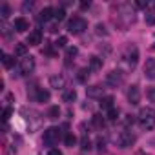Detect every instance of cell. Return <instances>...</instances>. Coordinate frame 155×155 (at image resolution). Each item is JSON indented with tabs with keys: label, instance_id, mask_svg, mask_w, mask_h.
Instances as JSON below:
<instances>
[{
	"label": "cell",
	"instance_id": "cell-1",
	"mask_svg": "<svg viewBox=\"0 0 155 155\" xmlns=\"http://www.w3.org/2000/svg\"><path fill=\"white\" fill-rule=\"evenodd\" d=\"M139 124L142 130H153L155 128V111L151 108H142L139 111Z\"/></svg>",
	"mask_w": 155,
	"mask_h": 155
},
{
	"label": "cell",
	"instance_id": "cell-2",
	"mask_svg": "<svg viewBox=\"0 0 155 155\" xmlns=\"http://www.w3.org/2000/svg\"><path fill=\"white\" fill-rule=\"evenodd\" d=\"M122 58H124L126 64L133 69V68L137 66V62H139V48H137L135 44H128V46L124 48V55H122Z\"/></svg>",
	"mask_w": 155,
	"mask_h": 155
},
{
	"label": "cell",
	"instance_id": "cell-3",
	"mask_svg": "<svg viewBox=\"0 0 155 155\" xmlns=\"http://www.w3.org/2000/svg\"><path fill=\"white\" fill-rule=\"evenodd\" d=\"M88 29V22L82 18V17H73L69 22H68V31L73 33V35H81Z\"/></svg>",
	"mask_w": 155,
	"mask_h": 155
},
{
	"label": "cell",
	"instance_id": "cell-4",
	"mask_svg": "<svg viewBox=\"0 0 155 155\" xmlns=\"http://www.w3.org/2000/svg\"><path fill=\"white\" fill-rule=\"evenodd\" d=\"M58 139H60V130L58 128H48L46 131H44V144L46 146H55L57 142H58Z\"/></svg>",
	"mask_w": 155,
	"mask_h": 155
},
{
	"label": "cell",
	"instance_id": "cell-5",
	"mask_svg": "<svg viewBox=\"0 0 155 155\" xmlns=\"http://www.w3.org/2000/svg\"><path fill=\"white\" fill-rule=\"evenodd\" d=\"M135 140H137V137L131 131H120L119 137H117V142H119L120 148H130V146L135 144Z\"/></svg>",
	"mask_w": 155,
	"mask_h": 155
},
{
	"label": "cell",
	"instance_id": "cell-6",
	"mask_svg": "<svg viewBox=\"0 0 155 155\" xmlns=\"http://www.w3.org/2000/svg\"><path fill=\"white\" fill-rule=\"evenodd\" d=\"M122 82H124V75H122L120 71H110V73L106 75V84L111 86V88H117V86H120Z\"/></svg>",
	"mask_w": 155,
	"mask_h": 155
},
{
	"label": "cell",
	"instance_id": "cell-7",
	"mask_svg": "<svg viewBox=\"0 0 155 155\" xmlns=\"http://www.w3.org/2000/svg\"><path fill=\"white\" fill-rule=\"evenodd\" d=\"M33 69H35V58L33 57H24L20 60V73L29 75V73H33Z\"/></svg>",
	"mask_w": 155,
	"mask_h": 155
},
{
	"label": "cell",
	"instance_id": "cell-8",
	"mask_svg": "<svg viewBox=\"0 0 155 155\" xmlns=\"http://www.w3.org/2000/svg\"><path fill=\"white\" fill-rule=\"evenodd\" d=\"M128 101H130V104H133V106H137V104L140 102V90H139L137 84H133V86L128 90Z\"/></svg>",
	"mask_w": 155,
	"mask_h": 155
},
{
	"label": "cell",
	"instance_id": "cell-9",
	"mask_svg": "<svg viewBox=\"0 0 155 155\" xmlns=\"http://www.w3.org/2000/svg\"><path fill=\"white\" fill-rule=\"evenodd\" d=\"M144 75H146V79L155 81V58H148L146 60V64H144Z\"/></svg>",
	"mask_w": 155,
	"mask_h": 155
},
{
	"label": "cell",
	"instance_id": "cell-10",
	"mask_svg": "<svg viewBox=\"0 0 155 155\" xmlns=\"http://www.w3.org/2000/svg\"><path fill=\"white\" fill-rule=\"evenodd\" d=\"M40 42H42V31H40V29H33V31L28 35L26 44H29V46H38Z\"/></svg>",
	"mask_w": 155,
	"mask_h": 155
},
{
	"label": "cell",
	"instance_id": "cell-11",
	"mask_svg": "<svg viewBox=\"0 0 155 155\" xmlns=\"http://www.w3.org/2000/svg\"><path fill=\"white\" fill-rule=\"evenodd\" d=\"M13 28H15L18 33H24V31H28V29H29V22H28L24 17H18V18H15Z\"/></svg>",
	"mask_w": 155,
	"mask_h": 155
},
{
	"label": "cell",
	"instance_id": "cell-12",
	"mask_svg": "<svg viewBox=\"0 0 155 155\" xmlns=\"http://www.w3.org/2000/svg\"><path fill=\"white\" fill-rule=\"evenodd\" d=\"M49 84H51V88H55V90H62L64 84H66V81H64L62 75H53L51 79H49Z\"/></svg>",
	"mask_w": 155,
	"mask_h": 155
},
{
	"label": "cell",
	"instance_id": "cell-13",
	"mask_svg": "<svg viewBox=\"0 0 155 155\" xmlns=\"http://www.w3.org/2000/svg\"><path fill=\"white\" fill-rule=\"evenodd\" d=\"M102 91H104V88H102V86H91V88H88V90H86L88 97H91V99H97V97H101V99H102Z\"/></svg>",
	"mask_w": 155,
	"mask_h": 155
},
{
	"label": "cell",
	"instance_id": "cell-14",
	"mask_svg": "<svg viewBox=\"0 0 155 155\" xmlns=\"http://www.w3.org/2000/svg\"><path fill=\"white\" fill-rule=\"evenodd\" d=\"M51 17H55V11H53V8H44V9L40 11V15H38V18H40V20H44V22H48Z\"/></svg>",
	"mask_w": 155,
	"mask_h": 155
},
{
	"label": "cell",
	"instance_id": "cell-15",
	"mask_svg": "<svg viewBox=\"0 0 155 155\" xmlns=\"http://www.w3.org/2000/svg\"><path fill=\"white\" fill-rule=\"evenodd\" d=\"M102 68V58L99 57H90V69L91 71H99Z\"/></svg>",
	"mask_w": 155,
	"mask_h": 155
},
{
	"label": "cell",
	"instance_id": "cell-16",
	"mask_svg": "<svg viewBox=\"0 0 155 155\" xmlns=\"http://www.w3.org/2000/svg\"><path fill=\"white\" fill-rule=\"evenodd\" d=\"M113 102H115V99H113L111 95L102 97V99H101V108H102V110H111V108H113Z\"/></svg>",
	"mask_w": 155,
	"mask_h": 155
},
{
	"label": "cell",
	"instance_id": "cell-17",
	"mask_svg": "<svg viewBox=\"0 0 155 155\" xmlns=\"http://www.w3.org/2000/svg\"><path fill=\"white\" fill-rule=\"evenodd\" d=\"M144 20H146V24H148V26H155V8H151V9H146Z\"/></svg>",
	"mask_w": 155,
	"mask_h": 155
},
{
	"label": "cell",
	"instance_id": "cell-18",
	"mask_svg": "<svg viewBox=\"0 0 155 155\" xmlns=\"http://www.w3.org/2000/svg\"><path fill=\"white\" fill-rule=\"evenodd\" d=\"M48 101H49V91L44 90V88H40L37 91V102H48Z\"/></svg>",
	"mask_w": 155,
	"mask_h": 155
},
{
	"label": "cell",
	"instance_id": "cell-19",
	"mask_svg": "<svg viewBox=\"0 0 155 155\" xmlns=\"http://www.w3.org/2000/svg\"><path fill=\"white\" fill-rule=\"evenodd\" d=\"M2 64H4V68H6V69H9V68H13L15 58H13L11 55H8V53H2Z\"/></svg>",
	"mask_w": 155,
	"mask_h": 155
},
{
	"label": "cell",
	"instance_id": "cell-20",
	"mask_svg": "<svg viewBox=\"0 0 155 155\" xmlns=\"http://www.w3.org/2000/svg\"><path fill=\"white\" fill-rule=\"evenodd\" d=\"M75 99H77V91L75 90H66L64 95H62V101L64 102H73Z\"/></svg>",
	"mask_w": 155,
	"mask_h": 155
},
{
	"label": "cell",
	"instance_id": "cell-21",
	"mask_svg": "<svg viewBox=\"0 0 155 155\" xmlns=\"http://www.w3.org/2000/svg\"><path fill=\"white\" fill-rule=\"evenodd\" d=\"M48 117H49V119H53V120H55V119H58V117H60V108H58V106H51V108H49V111H48Z\"/></svg>",
	"mask_w": 155,
	"mask_h": 155
},
{
	"label": "cell",
	"instance_id": "cell-22",
	"mask_svg": "<svg viewBox=\"0 0 155 155\" xmlns=\"http://www.w3.org/2000/svg\"><path fill=\"white\" fill-rule=\"evenodd\" d=\"M90 77V69H86V68H82V69H79V73H77V79H79L81 82H86V79Z\"/></svg>",
	"mask_w": 155,
	"mask_h": 155
},
{
	"label": "cell",
	"instance_id": "cell-23",
	"mask_svg": "<svg viewBox=\"0 0 155 155\" xmlns=\"http://www.w3.org/2000/svg\"><path fill=\"white\" fill-rule=\"evenodd\" d=\"M64 142H66V146H69V148H73V146L77 144V137H75L73 133H68V135L64 137Z\"/></svg>",
	"mask_w": 155,
	"mask_h": 155
},
{
	"label": "cell",
	"instance_id": "cell-24",
	"mask_svg": "<svg viewBox=\"0 0 155 155\" xmlns=\"http://www.w3.org/2000/svg\"><path fill=\"white\" fill-rule=\"evenodd\" d=\"M26 51H28V46H26V44H17V46H15V53H17V55L26 57Z\"/></svg>",
	"mask_w": 155,
	"mask_h": 155
},
{
	"label": "cell",
	"instance_id": "cell-25",
	"mask_svg": "<svg viewBox=\"0 0 155 155\" xmlns=\"http://www.w3.org/2000/svg\"><path fill=\"white\" fill-rule=\"evenodd\" d=\"M91 122H93L95 128H102V126H104V119H102L101 115H93V117H91Z\"/></svg>",
	"mask_w": 155,
	"mask_h": 155
},
{
	"label": "cell",
	"instance_id": "cell-26",
	"mask_svg": "<svg viewBox=\"0 0 155 155\" xmlns=\"http://www.w3.org/2000/svg\"><path fill=\"white\" fill-rule=\"evenodd\" d=\"M90 148H91V140L84 135V137H82V140H81V150H82V151H88Z\"/></svg>",
	"mask_w": 155,
	"mask_h": 155
},
{
	"label": "cell",
	"instance_id": "cell-27",
	"mask_svg": "<svg viewBox=\"0 0 155 155\" xmlns=\"http://www.w3.org/2000/svg\"><path fill=\"white\" fill-rule=\"evenodd\" d=\"M0 15H2V18H8L11 15V8L8 4H2V6H0Z\"/></svg>",
	"mask_w": 155,
	"mask_h": 155
},
{
	"label": "cell",
	"instance_id": "cell-28",
	"mask_svg": "<svg viewBox=\"0 0 155 155\" xmlns=\"http://www.w3.org/2000/svg\"><path fill=\"white\" fill-rule=\"evenodd\" d=\"M77 53H79V49H77L75 46H71V48H68V49H66V58H68V60H71L73 57H77Z\"/></svg>",
	"mask_w": 155,
	"mask_h": 155
},
{
	"label": "cell",
	"instance_id": "cell-29",
	"mask_svg": "<svg viewBox=\"0 0 155 155\" xmlns=\"http://www.w3.org/2000/svg\"><path fill=\"white\" fill-rule=\"evenodd\" d=\"M106 117L110 119V120H117V117H119V110L113 106L111 110H108V113H106Z\"/></svg>",
	"mask_w": 155,
	"mask_h": 155
},
{
	"label": "cell",
	"instance_id": "cell-30",
	"mask_svg": "<svg viewBox=\"0 0 155 155\" xmlns=\"http://www.w3.org/2000/svg\"><path fill=\"white\" fill-rule=\"evenodd\" d=\"M55 18H57L58 22H60V20H64V18H66V11H64L62 8H58V9L55 11Z\"/></svg>",
	"mask_w": 155,
	"mask_h": 155
},
{
	"label": "cell",
	"instance_id": "cell-31",
	"mask_svg": "<svg viewBox=\"0 0 155 155\" xmlns=\"http://www.w3.org/2000/svg\"><path fill=\"white\" fill-rule=\"evenodd\" d=\"M66 44H68V38H66V37H58V40L55 42L57 48H66Z\"/></svg>",
	"mask_w": 155,
	"mask_h": 155
},
{
	"label": "cell",
	"instance_id": "cell-32",
	"mask_svg": "<svg viewBox=\"0 0 155 155\" xmlns=\"http://www.w3.org/2000/svg\"><path fill=\"white\" fill-rule=\"evenodd\" d=\"M146 95H148V99H150L151 102H155V86H151V88H148V91H146Z\"/></svg>",
	"mask_w": 155,
	"mask_h": 155
},
{
	"label": "cell",
	"instance_id": "cell-33",
	"mask_svg": "<svg viewBox=\"0 0 155 155\" xmlns=\"http://www.w3.org/2000/svg\"><path fill=\"white\" fill-rule=\"evenodd\" d=\"M11 113H13V110H11V108H6V110H4V113H2V120L6 122V120L11 117Z\"/></svg>",
	"mask_w": 155,
	"mask_h": 155
},
{
	"label": "cell",
	"instance_id": "cell-34",
	"mask_svg": "<svg viewBox=\"0 0 155 155\" xmlns=\"http://www.w3.org/2000/svg\"><path fill=\"white\" fill-rule=\"evenodd\" d=\"M97 35H108V31L102 24H97Z\"/></svg>",
	"mask_w": 155,
	"mask_h": 155
},
{
	"label": "cell",
	"instance_id": "cell-35",
	"mask_svg": "<svg viewBox=\"0 0 155 155\" xmlns=\"http://www.w3.org/2000/svg\"><path fill=\"white\" fill-rule=\"evenodd\" d=\"M124 122H126V126H130V124H133V122H135V117H133V115H126Z\"/></svg>",
	"mask_w": 155,
	"mask_h": 155
},
{
	"label": "cell",
	"instance_id": "cell-36",
	"mask_svg": "<svg viewBox=\"0 0 155 155\" xmlns=\"http://www.w3.org/2000/svg\"><path fill=\"white\" fill-rule=\"evenodd\" d=\"M48 155H62V151H60L58 148H51V150L48 151Z\"/></svg>",
	"mask_w": 155,
	"mask_h": 155
},
{
	"label": "cell",
	"instance_id": "cell-37",
	"mask_svg": "<svg viewBox=\"0 0 155 155\" xmlns=\"http://www.w3.org/2000/svg\"><path fill=\"white\" fill-rule=\"evenodd\" d=\"M135 6H137V8H144V9H148V2H142V0L135 2Z\"/></svg>",
	"mask_w": 155,
	"mask_h": 155
},
{
	"label": "cell",
	"instance_id": "cell-38",
	"mask_svg": "<svg viewBox=\"0 0 155 155\" xmlns=\"http://www.w3.org/2000/svg\"><path fill=\"white\" fill-rule=\"evenodd\" d=\"M33 9V2H26L24 4V11H31Z\"/></svg>",
	"mask_w": 155,
	"mask_h": 155
},
{
	"label": "cell",
	"instance_id": "cell-39",
	"mask_svg": "<svg viewBox=\"0 0 155 155\" xmlns=\"http://www.w3.org/2000/svg\"><path fill=\"white\" fill-rule=\"evenodd\" d=\"M90 6H91L90 2H82V4H81V8H82V9H86V8H90Z\"/></svg>",
	"mask_w": 155,
	"mask_h": 155
},
{
	"label": "cell",
	"instance_id": "cell-40",
	"mask_svg": "<svg viewBox=\"0 0 155 155\" xmlns=\"http://www.w3.org/2000/svg\"><path fill=\"white\" fill-rule=\"evenodd\" d=\"M151 48H153V49H155V44H153V46H151Z\"/></svg>",
	"mask_w": 155,
	"mask_h": 155
}]
</instances>
